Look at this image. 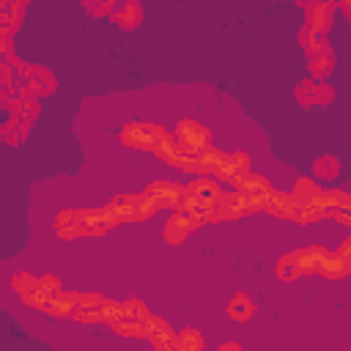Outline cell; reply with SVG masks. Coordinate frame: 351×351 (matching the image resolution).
Masks as SVG:
<instances>
[{
  "label": "cell",
  "instance_id": "6da1fadb",
  "mask_svg": "<svg viewBox=\"0 0 351 351\" xmlns=\"http://www.w3.org/2000/svg\"><path fill=\"white\" fill-rule=\"evenodd\" d=\"M55 230L63 239H80V236H101L110 230L104 208H80V211H63L55 219Z\"/></svg>",
  "mask_w": 351,
  "mask_h": 351
},
{
  "label": "cell",
  "instance_id": "7a4b0ae2",
  "mask_svg": "<svg viewBox=\"0 0 351 351\" xmlns=\"http://www.w3.org/2000/svg\"><path fill=\"white\" fill-rule=\"evenodd\" d=\"M329 250L313 244V247H299L288 255H282L277 261V277L280 280H296V277H304V274H318L324 261H326Z\"/></svg>",
  "mask_w": 351,
  "mask_h": 351
},
{
  "label": "cell",
  "instance_id": "3957f363",
  "mask_svg": "<svg viewBox=\"0 0 351 351\" xmlns=\"http://www.w3.org/2000/svg\"><path fill=\"white\" fill-rule=\"evenodd\" d=\"M225 192L211 181V178H195V181H189L184 189H181V200H178V211H192V214H206V211H211L217 203H219V197H222Z\"/></svg>",
  "mask_w": 351,
  "mask_h": 351
},
{
  "label": "cell",
  "instance_id": "277c9868",
  "mask_svg": "<svg viewBox=\"0 0 351 351\" xmlns=\"http://www.w3.org/2000/svg\"><path fill=\"white\" fill-rule=\"evenodd\" d=\"M154 211H156V206L151 203V197L145 192L143 195H118L110 206H104V214H107L110 228L118 225V222H143Z\"/></svg>",
  "mask_w": 351,
  "mask_h": 351
},
{
  "label": "cell",
  "instance_id": "5b68a950",
  "mask_svg": "<svg viewBox=\"0 0 351 351\" xmlns=\"http://www.w3.org/2000/svg\"><path fill=\"white\" fill-rule=\"evenodd\" d=\"M118 315H121V304L110 302L101 293H77L74 310H71V318L88 321V324H99V321L112 324Z\"/></svg>",
  "mask_w": 351,
  "mask_h": 351
},
{
  "label": "cell",
  "instance_id": "8992f818",
  "mask_svg": "<svg viewBox=\"0 0 351 351\" xmlns=\"http://www.w3.org/2000/svg\"><path fill=\"white\" fill-rule=\"evenodd\" d=\"M167 140V132L159 123H126L121 129V143L140 148V151H159L162 143Z\"/></svg>",
  "mask_w": 351,
  "mask_h": 351
},
{
  "label": "cell",
  "instance_id": "52a82bcc",
  "mask_svg": "<svg viewBox=\"0 0 351 351\" xmlns=\"http://www.w3.org/2000/svg\"><path fill=\"white\" fill-rule=\"evenodd\" d=\"M176 143L184 148V151H189V154H195V156H200L203 151H208V140H211V134H208V129L206 126H200L197 121H192V118H184L178 126H176Z\"/></svg>",
  "mask_w": 351,
  "mask_h": 351
},
{
  "label": "cell",
  "instance_id": "ba28073f",
  "mask_svg": "<svg viewBox=\"0 0 351 351\" xmlns=\"http://www.w3.org/2000/svg\"><path fill=\"white\" fill-rule=\"evenodd\" d=\"M203 225V217L200 214H192V211H173L165 222V239L167 244H181L192 230H197Z\"/></svg>",
  "mask_w": 351,
  "mask_h": 351
},
{
  "label": "cell",
  "instance_id": "9c48e42d",
  "mask_svg": "<svg viewBox=\"0 0 351 351\" xmlns=\"http://www.w3.org/2000/svg\"><path fill=\"white\" fill-rule=\"evenodd\" d=\"M19 80H25V85H27L25 93L33 96V99L47 96V93L55 90V80H52V74L44 71V69H38V66H25V69H19Z\"/></svg>",
  "mask_w": 351,
  "mask_h": 351
},
{
  "label": "cell",
  "instance_id": "30bf717a",
  "mask_svg": "<svg viewBox=\"0 0 351 351\" xmlns=\"http://www.w3.org/2000/svg\"><path fill=\"white\" fill-rule=\"evenodd\" d=\"M318 274H321V277H329V280H343V277H348V274H351V247L343 244L340 250L329 252Z\"/></svg>",
  "mask_w": 351,
  "mask_h": 351
},
{
  "label": "cell",
  "instance_id": "8fae6325",
  "mask_svg": "<svg viewBox=\"0 0 351 351\" xmlns=\"http://www.w3.org/2000/svg\"><path fill=\"white\" fill-rule=\"evenodd\" d=\"M332 96H335V93H332V88H329L326 82H313V80H307V82H302V85L296 88V101L304 104V107L329 104Z\"/></svg>",
  "mask_w": 351,
  "mask_h": 351
},
{
  "label": "cell",
  "instance_id": "7c38bea8",
  "mask_svg": "<svg viewBox=\"0 0 351 351\" xmlns=\"http://www.w3.org/2000/svg\"><path fill=\"white\" fill-rule=\"evenodd\" d=\"M181 189L184 186H176L173 181H154L145 195L151 197V203L156 208H178V200H181Z\"/></svg>",
  "mask_w": 351,
  "mask_h": 351
},
{
  "label": "cell",
  "instance_id": "4fadbf2b",
  "mask_svg": "<svg viewBox=\"0 0 351 351\" xmlns=\"http://www.w3.org/2000/svg\"><path fill=\"white\" fill-rule=\"evenodd\" d=\"M148 340H151V346H154L156 351H176L178 335L170 329V324H167L165 318L151 315V318H148Z\"/></svg>",
  "mask_w": 351,
  "mask_h": 351
},
{
  "label": "cell",
  "instance_id": "5bb4252c",
  "mask_svg": "<svg viewBox=\"0 0 351 351\" xmlns=\"http://www.w3.org/2000/svg\"><path fill=\"white\" fill-rule=\"evenodd\" d=\"M233 184L239 186V192H244V195H255V197H261V200H263V197L271 192V184H269L263 176H255V173L239 176Z\"/></svg>",
  "mask_w": 351,
  "mask_h": 351
},
{
  "label": "cell",
  "instance_id": "9a60e30c",
  "mask_svg": "<svg viewBox=\"0 0 351 351\" xmlns=\"http://www.w3.org/2000/svg\"><path fill=\"white\" fill-rule=\"evenodd\" d=\"M112 19H115L123 30H132V27H137V25L143 22V8H140V3H118Z\"/></svg>",
  "mask_w": 351,
  "mask_h": 351
},
{
  "label": "cell",
  "instance_id": "2e32d148",
  "mask_svg": "<svg viewBox=\"0 0 351 351\" xmlns=\"http://www.w3.org/2000/svg\"><path fill=\"white\" fill-rule=\"evenodd\" d=\"M228 315H230L233 321L244 324V321H250V318L255 315V302H252L247 293H236V296L228 302Z\"/></svg>",
  "mask_w": 351,
  "mask_h": 351
},
{
  "label": "cell",
  "instance_id": "e0dca14e",
  "mask_svg": "<svg viewBox=\"0 0 351 351\" xmlns=\"http://www.w3.org/2000/svg\"><path fill=\"white\" fill-rule=\"evenodd\" d=\"M332 63H335V58H332V49H329V47H326L324 52L313 55V58H310V80H313V82H324V80L332 74Z\"/></svg>",
  "mask_w": 351,
  "mask_h": 351
},
{
  "label": "cell",
  "instance_id": "ac0fdd59",
  "mask_svg": "<svg viewBox=\"0 0 351 351\" xmlns=\"http://www.w3.org/2000/svg\"><path fill=\"white\" fill-rule=\"evenodd\" d=\"M337 173H340V162H337V156L324 154V156H318V159L313 162V176H318V178H324V181L337 178Z\"/></svg>",
  "mask_w": 351,
  "mask_h": 351
},
{
  "label": "cell",
  "instance_id": "d6986e66",
  "mask_svg": "<svg viewBox=\"0 0 351 351\" xmlns=\"http://www.w3.org/2000/svg\"><path fill=\"white\" fill-rule=\"evenodd\" d=\"M203 348V335L197 329H184L176 340V351H200Z\"/></svg>",
  "mask_w": 351,
  "mask_h": 351
},
{
  "label": "cell",
  "instance_id": "ffe728a7",
  "mask_svg": "<svg viewBox=\"0 0 351 351\" xmlns=\"http://www.w3.org/2000/svg\"><path fill=\"white\" fill-rule=\"evenodd\" d=\"M115 8H118V3H101V5H96V3H85V11H90V14H96V16H101V14H115Z\"/></svg>",
  "mask_w": 351,
  "mask_h": 351
},
{
  "label": "cell",
  "instance_id": "44dd1931",
  "mask_svg": "<svg viewBox=\"0 0 351 351\" xmlns=\"http://www.w3.org/2000/svg\"><path fill=\"white\" fill-rule=\"evenodd\" d=\"M219 351H241V346H236V343H225Z\"/></svg>",
  "mask_w": 351,
  "mask_h": 351
},
{
  "label": "cell",
  "instance_id": "7402d4cb",
  "mask_svg": "<svg viewBox=\"0 0 351 351\" xmlns=\"http://www.w3.org/2000/svg\"><path fill=\"white\" fill-rule=\"evenodd\" d=\"M343 11H346V14L351 16V3H343Z\"/></svg>",
  "mask_w": 351,
  "mask_h": 351
}]
</instances>
